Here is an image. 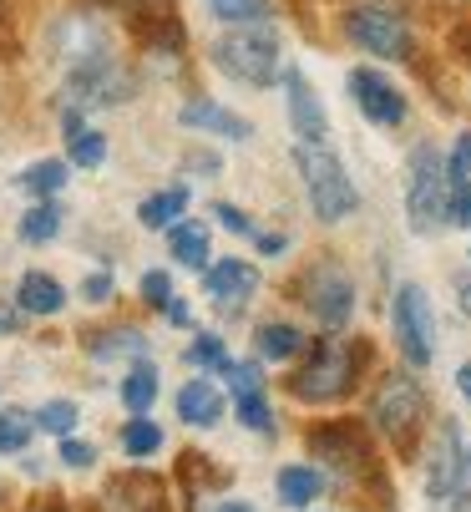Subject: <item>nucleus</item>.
Instances as JSON below:
<instances>
[{"instance_id":"obj_1","label":"nucleus","mask_w":471,"mask_h":512,"mask_svg":"<svg viewBox=\"0 0 471 512\" xmlns=\"http://www.w3.org/2000/svg\"><path fill=\"white\" fill-rule=\"evenodd\" d=\"M365 360H370V345H365V340H360V345L335 340V335H330V340H314V345H309V360L289 376V391H294L299 401H309V406L340 401V396L360 381Z\"/></svg>"},{"instance_id":"obj_2","label":"nucleus","mask_w":471,"mask_h":512,"mask_svg":"<svg viewBox=\"0 0 471 512\" xmlns=\"http://www.w3.org/2000/svg\"><path fill=\"white\" fill-rule=\"evenodd\" d=\"M213 66L244 87H269L279 77V36L274 26H233L213 41Z\"/></svg>"},{"instance_id":"obj_3","label":"nucleus","mask_w":471,"mask_h":512,"mask_svg":"<svg viewBox=\"0 0 471 512\" xmlns=\"http://www.w3.org/2000/svg\"><path fill=\"white\" fill-rule=\"evenodd\" d=\"M294 163H299V173H304V193H309L314 213H320L325 224H340V218L355 213L360 193H355V183L345 178L340 158L325 148V142H299V148H294Z\"/></svg>"},{"instance_id":"obj_4","label":"nucleus","mask_w":471,"mask_h":512,"mask_svg":"<svg viewBox=\"0 0 471 512\" xmlns=\"http://www.w3.org/2000/svg\"><path fill=\"white\" fill-rule=\"evenodd\" d=\"M294 295L304 300V310L320 320L325 330H340V325L355 315V284H350V274H345L335 259L309 264V269L294 279Z\"/></svg>"},{"instance_id":"obj_5","label":"nucleus","mask_w":471,"mask_h":512,"mask_svg":"<svg viewBox=\"0 0 471 512\" xmlns=\"http://www.w3.org/2000/svg\"><path fill=\"white\" fill-rule=\"evenodd\" d=\"M421 411H426V401H421V386L411 381V376H385L380 381V391H375V401H370V416H375V426L390 436V442L401 447V457H411L416 452V436H421Z\"/></svg>"},{"instance_id":"obj_6","label":"nucleus","mask_w":471,"mask_h":512,"mask_svg":"<svg viewBox=\"0 0 471 512\" xmlns=\"http://www.w3.org/2000/svg\"><path fill=\"white\" fill-rule=\"evenodd\" d=\"M309 447L320 462H330V472L340 482H355V477H375V452H370V436L360 421H325L309 431Z\"/></svg>"},{"instance_id":"obj_7","label":"nucleus","mask_w":471,"mask_h":512,"mask_svg":"<svg viewBox=\"0 0 471 512\" xmlns=\"http://www.w3.org/2000/svg\"><path fill=\"white\" fill-rule=\"evenodd\" d=\"M446 193H451V178H446L441 153H436V148H416V158H411V183H406V213H411V229H416V234H436V229H441Z\"/></svg>"},{"instance_id":"obj_8","label":"nucleus","mask_w":471,"mask_h":512,"mask_svg":"<svg viewBox=\"0 0 471 512\" xmlns=\"http://www.w3.org/2000/svg\"><path fill=\"white\" fill-rule=\"evenodd\" d=\"M345 36L370 51V56H385V61H411V26L401 11L390 6H355L345 16Z\"/></svg>"},{"instance_id":"obj_9","label":"nucleus","mask_w":471,"mask_h":512,"mask_svg":"<svg viewBox=\"0 0 471 512\" xmlns=\"http://www.w3.org/2000/svg\"><path fill=\"white\" fill-rule=\"evenodd\" d=\"M66 92H71L76 112L82 107H112V102L132 97V77H127V66H117L107 51H87L82 61H76Z\"/></svg>"},{"instance_id":"obj_10","label":"nucleus","mask_w":471,"mask_h":512,"mask_svg":"<svg viewBox=\"0 0 471 512\" xmlns=\"http://www.w3.org/2000/svg\"><path fill=\"white\" fill-rule=\"evenodd\" d=\"M396 340H401V355L416 365H431L436 355V315H431V300L421 284H401L396 289Z\"/></svg>"},{"instance_id":"obj_11","label":"nucleus","mask_w":471,"mask_h":512,"mask_svg":"<svg viewBox=\"0 0 471 512\" xmlns=\"http://www.w3.org/2000/svg\"><path fill=\"white\" fill-rule=\"evenodd\" d=\"M350 97H355V107H360L370 122H380V127L406 122V97H401V87L390 82V77H380L375 66H355V71H350Z\"/></svg>"},{"instance_id":"obj_12","label":"nucleus","mask_w":471,"mask_h":512,"mask_svg":"<svg viewBox=\"0 0 471 512\" xmlns=\"http://www.w3.org/2000/svg\"><path fill=\"white\" fill-rule=\"evenodd\" d=\"M259 289V269L249 264V259H218L213 269H208V295L218 300V310L223 315H233V310H244V300Z\"/></svg>"},{"instance_id":"obj_13","label":"nucleus","mask_w":471,"mask_h":512,"mask_svg":"<svg viewBox=\"0 0 471 512\" xmlns=\"http://www.w3.org/2000/svg\"><path fill=\"white\" fill-rule=\"evenodd\" d=\"M461 467H466V457H461V431H456V421H441V431H436V452H431V477H426V487H431V497H456L461 492Z\"/></svg>"},{"instance_id":"obj_14","label":"nucleus","mask_w":471,"mask_h":512,"mask_svg":"<svg viewBox=\"0 0 471 512\" xmlns=\"http://www.w3.org/2000/svg\"><path fill=\"white\" fill-rule=\"evenodd\" d=\"M284 87H289V122H294V137H299V142H325L330 117H325L320 97H314V87L299 77V71H284Z\"/></svg>"},{"instance_id":"obj_15","label":"nucleus","mask_w":471,"mask_h":512,"mask_svg":"<svg viewBox=\"0 0 471 512\" xmlns=\"http://www.w3.org/2000/svg\"><path fill=\"white\" fill-rule=\"evenodd\" d=\"M112 502H122V512H168V492L147 472H127L112 482Z\"/></svg>"},{"instance_id":"obj_16","label":"nucleus","mask_w":471,"mask_h":512,"mask_svg":"<svg viewBox=\"0 0 471 512\" xmlns=\"http://www.w3.org/2000/svg\"><path fill=\"white\" fill-rule=\"evenodd\" d=\"M178 122H183V127H198V132H218V137H239V142L254 132L239 112H223V107H218V102H208V97L188 102V107L178 112Z\"/></svg>"},{"instance_id":"obj_17","label":"nucleus","mask_w":471,"mask_h":512,"mask_svg":"<svg viewBox=\"0 0 471 512\" xmlns=\"http://www.w3.org/2000/svg\"><path fill=\"white\" fill-rule=\"evenodd\" d=\"M178 416L188 421V426H213L218 416H223V396H218V386L213 381H188L183 391H178Z\"/></svg>"},{"instance_id":"obj_18","label":"nucleus","mask_w":471,"mask_h":512,"mask_svg":"<svg viewBox=\"0 0 471 512\" xmlns=\"http://www.w3.org/2000/svg\"><path fill=\"white\" fill-rule=\"evenodd\" d=\"M16 305H21V315H56L61 305H66V289L51 279V274H26L21 279V289H16Z\"/></svg>"},{"instance_id":"obj_19","label":"nucleus","mask_w":471,"mask_h":512,"mask_svg":"<svg viewBox=\"0 0 471 512\" xmlns=\"http://www.w3.org/2000/svg\"><path fill=\"white\" fill-rule=\"evenodd\" d=\"M66 148H71V163L76 168H97L107 158V137L82 127V112H66Z\"/></svg>"},{"instance_id":"obj_20","label":"nucleus","mask_w":471,"mask_h":512,"mask_svg":"<svg viewBox=\"0 0 471 512\" xmlns=\"http://www.w3.org/2000/svg\"><path fill=\"white\" fill-rule=\"evenodd\" d=\"M188 213V188L183 183H173V188H163V193H152L142 208H137V218L147 229H168V224H178V218Z\"/></svg>"},{"instance_id":"obj_21","label":"nucleus","mask_w":471,"mask_h":512,"mask_svg":"<svg viewBox=\"0 0 471 512\" xmlns=\"http://www.w3.org/2000/svg\"><path fill=\"white\" fill-rule=\"evenodd\" d=\"M320 492H325V477L314 472V467H299L294 462V467L279 472V502H289V507H309Z\"/></svg>"},{"instance_id":"obj_22","label":"nucleus","mask_w":471,"mask_h":512,"mask_svg":"<svg viewBox=\"0 0 471 512\" xmlns=\"http://www.w3.org/2000/svg\"><path fill=\"white\" fill-rule=\"evenodd\" d=\"M173 259L188 264V269H203L208 264V224H198V218H188V224H173Z\"/></svg>"},{"instance_id":"obj_23","label":"nucleus","mask_w":471,"mask_h":512,"mask_svg":"<svg viewBox=\"0 0 471 512\" xmlns=\"http://www.w3.org/2000/svg\"><path fill=\"white\" fill-rule=\"evenodd\" d=\"M254 345H259L264 360H294V355L304 350V335H299L294 325H284V320H269V325H259Z\"/></svg>"},{"instance_id":"obj_24","label":"nucleus","mask_w":471,"mask_h":512,"mask_svg":"<svg viewBox=\"0 0 471 512\" xmlns=\"http://www.w3.org/2000/svg\"><path fill=\"white\" fill-rule=\"evenodd\" d=\"M208 11L228 26H264L269 21V0H208Z\"/></svg>"},{"instance_id":"obj_25","label":"nucleus","mask_w":471,"mask_h":512,"mask_svg":"<svg viewBox=\"0 0 471 512\" xmlns=\"http://www.w3.org/2000/svg\"><path fill=\"white\" fill-rule=\"evenodd\" d=\"M152 401H157V371H152V365H137V371L122 381V406L132 416H147Z\"/></svg>"},{"instance_id":"obj_26","label":"nucleus","mask_w":471,"mask_h":512,"mask_svg":"<svg viewBox=\"0 0 471 512\" xmlns=\"http://www.w3.org/2000/svg\"><path fill=\"white\" fill-rule=\"evenodd\" d=\"M61 183H66V163H56V158L31 163V168L21 173V188H26L31 198H51V193H61Z\"/></svg>"},{"instance_id":"obj_27","label":"nucleus","mask_w":471,"mask_h":512,"mask_svg":"<svg viewBox=\"0 0 471 512\" xmlns=\"http://www.w3.org/2000/svg\"><path fill=\"white\" fill-rule=\"evenodd\" d=\"M56 229H61V208L46 203V198L21 218V239H26V244H46V239H56Z\"/></svg>"},{"instance_id":"obj_28","label":"nucleus","mask_w":471,"mask_h":512,"mask_svg":"<svg viewBox=\"0 0 471 512\" xmlns=\"http://www.w3.org/2000/svg\"><path fill=\"white\" fill-rule=\"evenodd\" d=\"M157 447H163V431H157V421L132 416L127 431H122V452H127V457H152Z\"/></svg>"},{"instance_id":"obj_29","label":"nucleus","mask_w":471,"mask_h":512,"mask_svg":"<svg viewBox=\"0 0 471 512\" xmlns=\"http://www.w3.org/2000/svg\"><path fill=\"white\" fill-rule=\"evenodd\" d=\"M92 350H97L102 360H112V355H147V340H142L137 330H107V335L92 340Z\"/></svg>"},{"instance_id":"obj_30","label":"nucleus","mask_w":471,"mask_h":512,"mask_svg":"<svg viewBox=\"0 0 471 512\" xmlns=\"http://www.w3.org/2000/svg\"><path fill=\"white\" fill-rule=\"evenodd\" d=\"M41 431H56V436H71V426H76V401H46L36 416H31Z\"/></svg>"},{"instance_id":"obj_31","label":"nucleus","mask_w":471,"mask_h":512,"mask_svg":"<svg viewBox=\"0 0 471 512\" xmlns=\"http://www.w3.org/2000/svg\"><path fill=\"white\" fill-rule=\"evenodd\" d=\"M26 442H31V416L6 411L0 416V452H26Z\"/></svg>"},{"instance_id":"obj_32","label":"nucleus","mask_w":471,"mask_h":512,"mask_svg":"<svg viewBox=\"0 0 471 512\" xmlns=\"http://www.w3.org/2000/svg\"><path fill=\"white\" fill-rule=\"evenodd\" d=\"M223 376H228L233 396H244V391H264V376H259V365H254V360H223Z\"/></svg>"},{"instance_id":"obj_33","label":"nucleus","mask_w":471,"mask_h":512,"mask_svg":"<svg viewBox=\"0 0 471 512\" xmlns=\"http://www.w3.org/2000/svg\"><path fill=\"white\" fill-rule=\"evenodd\" d=\"M233 401H239V421H244V426H254V431H269V426H274L264 391H244V396H233Z\"/></svg>"},{"instance_id":"obj_34","label":"nucleus","mask_w":471,"mask_h":512,"mask_svg":"<svg viewBox=\"0 0 471 512\" xmlns=\"http://www.w3.org/2000/svg\"><path fill=\"white\" fill-rule=\"evenodd\" d=\"M188 365H198V371L218 365V371H223V340H218V335H198V340L188 345Z\"/></svg>"},{"instance_id":"obj_35","label":"nucleus","mask_w":471,"mask_h":512,"mask_svg":"<svg viewBox=\"0 0 471 512\" xmlns=\"http://www.w3.org/2000/svg\"><path fill=\"white\" fill-rule=\"evenodd\" d=\"M446 218H451V224H461V229H471V178H466V183H451V193H446Z\"/></svg>"},{"instance_id":"obj_36","label":"nucleus","mask_w":471,"mask_h":512,"mask_svg":"<svg viewBox=\"0 0 471 512\" xmlns=\"http://www.w3.org/2000/svg\"><path fill=\"white\" fill-rule=\"evenodd\" d=\"M142 300L157 310V305H163L168 310V300H173V279L163 274V269H152V274H142Z\"/></svg>"},{"instance_id":"obj_37","label":"nucleus","mask_w":471,"mask_h":512,"mask_svg":"<svg viewBox=\"0 0 471 512\" xmlns=\"http://www.w3.org/2000/svg\"><path fill=\"white\" fill-rule=\"evenodd\" d=\"M213 218H218L223 229H233V234H249V239H259V234H254V218H249L244 208H233V203H213Z\"/></svg>"},{"instance_id":"obj_38","label":"nucleus","mask_w":471,"mask_h":512,"mask_svg":"<svg viewBox=\"0 0 471 512\" xmlns=\"http://www.w3.org/2000/svg\"><path fill=\"white\" fill-rule=\"evenodd\" d=\"M446 178H451V183H466V178H471V132L456 137V153H451V163H446Z\"/></svg>"},{"instance_id":"obj_39","label":"nucleus","mask_w":471,"mask_h":512,"mask_svg":"<svg viewBox=\"0 0 471 512\" xmlns=\"http://www.w3.org/2000/svg\"><path fill=\"white\" fill-rule=\"evenodd\" d=\"M92 457H97V452H92L87 442H76V436H66V442H61V462H66V467H76V472L92 467Z\"/></svg>"},{"instance_id":"obj_40","label":"nucleus","mask_w":471,"mask_h":512,"mask_svg":"<svg viewBox=\"0 0 471 512\" xmlns=\"http://www.w3.org/2000/svg\"><path fill=\"white\" fill-rule=\"evenodd\" d=\"M451 56H461V61L471 66V16H461V21L451 26Z\"/></svg>"},{"instance_id":"obj_41","label":"nucleus","mask_w":471,"mask_h":512,"mask_svg":"<svg viewBox=\"0 0 471 512\" xmlns=\"http://www.w3.org/2000/svg\"><path fill=\"white\" fill-rule=\"evenodd\" d=\"M112 295V274H92L87 279V300H107Z\"/></svg>"},{"instance_id":"obj_42","label":"nucleus","mask_w":471,"mask_h":512,"mask_svg":"<svg viewBox=\"0 0 471 512\" xmlns=\"http://www.w3.org/2000/svg\"><path fill=\"white\" fill-rule=\"evenodd\" d=\"M183 168H188V173H193V168H203V173H218V158H213V153H188V158H183Z\"/></svg>"},{"instance_id":"obj_43","label":"nucleus","mask_w":471,"mask_h":512,"mask_svg":"<svg viewBox=\"0 0 471 512\" xmlns=\"http://www.w3.org/2000/svg\"><path fill=\"white\" fill-rule=\"evenodd\" d=\"M284 244H289L284 234H259V249H264V254H284Z\"/></svg>"},{"instance_id":"obj_44","label":"nucleus","mask_w":471,"mask_h":512,"mask_svg":"<svg viewBox=\"0 0 471 512\" xmlns=\"http://www.w3.org/2000/svg\"><path fill=\"white\" fill-rule=\"evenodd\" d=\"M456 295H461V310L471 315V274H461V279H456Z\"/></svg>"},{"instance_id":"obj_45","label":"nucleus","mask_w":471,"mask_h":512,"mask_svg":"<svg viewBox=\"0 0 471 512\" xmlns=\"http://www.w3.org/2000/svg\"><path fill=\"white\" fill-rule=\"evenodd\" d=\"M456 386H461V396L471 401V360H466V365H461V371H456Z\"/></svg>"},{"instance_id":"obj_46","label":"nucleus","mask_w":471,"mask_h":512,"mask_svg":"<svg viewBox=\"0 0 471 512\" xmlns=\"http://www.w3.org/2000/svg\"><path fill=\"white\" fill-rule=\"evenodd\" d=\"M218 512H254V507H249V502H223Z\"/></svg>"},{"instance_id":"obj_47","label":"nucleus","mask_w":471,"mask_h":512,"mask_svg":"<svg viewBox=\"0 0 471 512\" xmlns=\"http://www.w3.org/2000/svg\"><path fill=\"white\" fill-rule=\"evenodd\" d=\"M0 330H11V320H6V315H0Z\"/></svg>"},{"instance_id":"obj_48","label":"nucleus","mask_w":471,"mask_h":512,"mask_svg":"<svg viewBox=\"0 0 471 512\" xmlns=\"http://www.w3.org/2000/svg\"><path fill=\"white\" fill-rule=\"evenodd\" d=\"M36 512H56V507H36Z\"/></svg>"},{"instance_id":"obj_49","label":"nucleus","mask_w":471,"mask_h":512,"mask_svg":"<svg viewBox=\"0 0 471 512\" xmlns=\"http://www.w3.org/2000/svg\"><path fill=\"white\" fill-rule=\"evenodd\" d=\"M466 467H471V457H466Z\"/></svg>"}]
</instances>
